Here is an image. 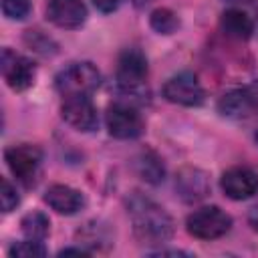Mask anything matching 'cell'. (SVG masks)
<instances>
[{
    "label": "cell",
    "mask_w": 258,
    "mask_h": 258,
    "mask_svg": "<svg viewBox=\"0 0 258 258\" xmlns=\"http://www.w3.org/2000/svg\"><path fill=\"white\" fill-rule=\"evenodd\" d=\"M127 214L133 224L135 238L141 244H163L173 236L171 216L139 191H133L127 198Z\"/></svg>",
    "instance_id": "6da1fadb"
},
{
    "label": "cell",
    "mask_w": 258,
    "mask_h": 258,
    "mask_svg": "<svg viewBox=\"0 0 258 258\" xmlns=\"http://www.w3.org/2000/svg\"><path fill=\"white\" fill-rule=\"evenodd\" d=\"M99 85H101V75L97 67L91 62H71L54 79V87L62 97L91 95Z\"/></svg>",
    "instance_id": "7a4b0ae2"
},
{
    "label": "cell",
    "mask_w": 258,
    "mask_h": 258,
    "mask_svg": "<svg viewBox=\"0 0 258 258\" xmlns=\"http://www.w3.org/2000/svg\"><path fill=\"white\" fill-rule=\"evenodd\" d=\"M185 228L194 238L200 240H216L230 232L232 218L220 210L218 206H204L191 212L185 220Z\"/></svg>",
    "instance_id": "3957f363"
},
{
    "label": "cell",
    "mask_w": 258,
    "mask_h": 258,
    "mask_svg": "<svg viewBox=\"0 0 258 258\" xmlns=\"http://www.w3.org/2000/svg\"><path fill=\"white\" fill-rule=\"evenodd\" d=\"M107 129L117 139H137L145 125L139 111L131 103H113L105 115Z\"/></svg>",
    "instance_id": "277c9868"
},
{
    "label": "cell",
    "mask_w": 258,
    "mask_h": 258,
    "mask_svg": "<svg viewBox=\"0 0 258 258\" xmlns=\"http://www.w3.org/2000/svg\"><path fill=\"white\" fill-rule=\"evenodd\" d=\"M4 159L8 169L12 171V175L16 179H20L22 183L30 185L38 173L40 161H42V151L36 145H12L4 151Z\"/></svg>",
    "instance_id": "5b68a950"
},
{
    "label": "cell",
    "mask_w": 258,
    "mask_h": 258,
    "mask_svg": "<svg viewBox=\"0 0 258 258\" xmlns=\"http://www.w3.org/2000/svg\"><path fill=\"white\" fill-rule=\"evenodd\" d=\"M147 77V58L139 48H125L117 58V81L127 93H135Z\"/></svg>",
    "instance_id": "8992f818"
},
{
    "label": "cell",
    "mask_w": 258,
    "mask_h": 258,
    "mask_svg": "<svg viewBox=\"0 0 258 258\" xmlns=\"http://www.w3.org/2000/svg\"><path fill=\"white\" fill-rule=\"evenodd\" d=\"M62 119L77 131H95L99 125L97 109L89 95H69L60 105Z\"/></svg>",
    "instance_id": "52a82bcc"
},
{
    "label": "cell",
    "mask_w": 258,
    "mask_h": 258,
    "mask_svg": "<svg viewBox=\"0 0 258 258\" xmlns=\"http://www.w3.org/2000/svg\"><path fill=\"white\" fill-rule=\"evenodd\" d=\"M0 67H2L4 81L12 91H26L28 87H32L36 69L32 60H28L26 56L16 54L10 48H4L0 56Z\"/></svg>",
    "instance_id": "ba28073f"
},
{
    "label": "cell",
    "mask_w": 258,
    "mask_h": 258,
    "mask_svg": "<svg viewBox=\"0 0 258 258\" xmlns=\"http://www.w3.org/2000/svg\"><path fill=\"white\" fill-rule=\"evenodd\" d=\"M163 97L169 103H175V105L198 107V105L204 103L206 93H204L200 81L196 79V75H191V73H179V75L171 77L163 85Z\"/></svg>",
    "instance_id": "9c48e42d"
},
{
    "label": "cell",
    "mask_w": 258,
    "mask_h": 258,
    "mask_svg": "<svg viewBox=\"0 0 258 258\" xmlns=\"http://www.w3.org/2000/svg\"><path fill=\"white\" fill-rule=\"evenodd\" d=\"M218 109L224 117L230 119H246L250 115H258V81L222 95Z\"/></svg>",
    "instance_id": "30bf717a"
},
{
    "label": "cell",
    "mask_w": 258,
    "mask_h": 258,
    "mask_svg": "<svg viewBox=\"0 0 258 258\" xmlns=\"http://www.w3.org/2000/svg\"><path fill=\"white\" fill-rule=\"evenodd\" d=\"M220 185L230 200H248L254 194H258V173L250 167L236 165L222 173Z\"/></svg>",
    "instance_id": "8fae6325"
},
{
    "label": "cell",
    "mask_w": 258,
    "mask_h": 258,
    "mask_svg": "<svg viewBox=\"0 0 258 258\" xmlns=\"http://www.w3.org/2000/svg\"><path fill=\"white\" fill-rule=\"evenodd\" d=\"M46 18L58 28H79L87 20V6L83 0H48Z\"/></svg>",
    "instance_id": "7c38bea8"
},
{
    "label": "cell",
    "mask_w": 258,
    "mask_h": 258,
    "mask_svg": "<svg viewBox=\"0 0 258 258\" xmlns=\"http://www.w3.org/2000/svg\"><path fill=\"white\" fill-rule=\"evenodd\" d=\"M210 177L198 167H181L175 173V191L183 202H200L210 194Z\"/></svg>",
    "instance_id": "4fadbf2b"
},
{
    "label": "cell",
    "mask_w": 258,
    "mask_h": 258,
    "mask_svg": "<svg viewBox=\"0 0 258 258\" xmlns=\"http://www.w3.org/2000/svg\"><path fill=\"white\" fill-rule=\"evenodd\" d=\"M44 202L58 214L64 216H73L79 210H83L85 206V196L71 187V185H62V183H54L44 191Z\"/></svg>",
    "instance_id": "5bb4252c"
},
{
    "label": "cell",
    "mask_w": 258,
    "mask_h": 258,
    "mask_svg": "<svg viewBox=\"0 0 258 258\" xmlns=\"http://www.w3.org/2000/svg\"><path fill=\"white\" fill-rule=\"evenodd\" d=\"M220 26H222V30L228 36L238 38V40H246L254 32L252 18L244 10H240V8H228V10H224V14L220 18Z\"/></svg>",
    "instance_id": "9a60e30c"
},
{
    "label": "cell",
    "mask_w": 258,
    "mask_h": 258,
    "mask_svg": "<svg viewBox=\"0 0 258 258\" xmlns=\"http://www.w3.org/2000/svg\"><path fill=\"white\" fill-rule=\"evenodd\" d=\"M135 169L139 173L141 179H145L147 183H161L163 181V175H165V169H163V163L161 159L153 153V151H141L137 157H135Z\"/></svg>",
    "instance_id": "2e32d148"
},
{
    "label": "cell",
    "mask_w": 258,
    "mask_h": 258,
    "mask_svg": "<svg viewBox=\"0 0 258 258\" xmlns=\"http://www.w3.org/2000/svg\"><path fill=\"white\" fill-rule=\"evenodd\" d=\"M20 228H22V234L26 238H30V240H44L48 236L50 222H48V218L42 212H30V214H26L22 218Z\"/></svg>",
    "instance_id": "e0dca14e"
},
{
    "label": "cell",
    "mask_w": 258,
    "mask_h": 258,
    "mask_svg": "<svg viewBox=\"0 0 258 258\" xmlns=\"http://www.w3.org/2000/svg\"><path fill=\"white\" fill-rule=\"evenodd\" d=\"M149 24L155 32L159 34H173L177 28H179V18L173 10L169 8H157L151 12L149 16Z\"/></svg>",
    "instance_id": "ac0fdd59"
},
{
    "label": "cell",
    "mask_w": 258,
    "mask_h": 258,
    "mask_svg": "<svg viewBox=\"0 0 258 258\" xmlns=\"http://www.w3.org/2000/svg\"><path fill=\"white\" fill-rule=\"evenodd\" d=\"M8 254L10 256H22V258H36V256H44L46 254V248L42 246V240H30V238H26L24 242L14 244L8 250Z\"/></svg>",
    "instance_id": "d6986e66"
},
{
    "label": "cell",
    "mask_w": 258,
    "mask_h": 258,
    "mask_svg": "<svg viewBox=\"0 0 258 258\" xmlns=\"http://www.w3.org/2000/svg\"><path fill=\"white\" fill-rule=\"evenodd\" d=\"M2 12L10 20H24L30 14V0H2Z\"/></svg>",
    "instance_id": "ffe728a7"
},
{
    "label": "cell",
    "mask_w": 258,
    "mask_h": 258,
    "mask_svg": "<svg viewBox=\"0 0 258 258\" xmlns=\"http://www.w3.org/2000/svg\"><path fill=\"white\" fill-rule=\"evenodd\" d=\"M0 198H2V212H4V214L12 212V210L18 206V202H20L16 187H14L6 177H2V191H0Z\"/></svg>",
    "instance_id": "44dd1931"
},
{
    "label": "cell",
    "mask_w": 258,
    "mask_h": 258,
    "mask_svg": "<svg viewBox=\"0 0 258 258\" xmlns=\"http://www.w3.org/2000/svg\"><path fill=\"white\" fill-rule=\"evenodd\" d=\"M24 38H26V42H28L34 50H38V52H42V54H52V52H54V44L50 42V38L42 36L38 30H28Z\"/></svg>",
    "instance_id": "7402d4cb"
},
{
    "label": "cell",
    "mask_w": 258,
    "mask_h": 258,
    "mask_svg": "<svg viewBox=\"0 0 258 258\" xmlns=\"http://www.w3.org/2000/svg\"><path fill=\"white\" fill-rule=\"evenodd\" d=\"M121 2H123V0H93L95 8H97L99 12H103V14H109V12L117 10Z\"/></svg>",
    "instance_id": "603a6c76"
},
{
    "label": "cell",
    "mask_w": 258,
    "mask_h": 258,
    "mask_svg": "<svg viewBox=\"0 0 258 258\" xmlns=\"http://www.w3.org/2000/svg\"><path fill=\"white\" fill-rule=\"evenodd\" d=\"M151 254H155V256H187V252H183V250H155V252H151Z\"/></svg>",
    "instance_id": "cb8c5ba5"
},
{
    "label": "cell",
    "mask_w": 258,
    "mask_h": 258,
    "mask_svg": "<svg viewBox=\"0 0 258 258\" xmlns=\"http://www.w3.org/2000/svg\"><path fill=\"white\" fill-rule=\"evenodd\" d=\"M58 254H60V256H69V254H79V256H85V254H87V250H83V248H64V250H60Z\"/></svg>",
    "instance_id": "d4e9b609"
},
{
    "label": "cell",
    "mask_w": 258,
    "mask_h": 258,
    "mask_svg": "<svg viewBox=\"0 0 258 258\" xmlns=\"http://www.w3.org/2000/svg\"><path fill=\"white\" fill-rule=\"evenodd\" d=\"M248 220H250L252 228H254V230L258 232V210H252V212H250V218H248Z\"/></svg>",
    "instance_id": "484cf974"
},
{
    "label": "cell",
    "mask_w": 258,
    "mask_h": 258,
    "mask_svg": "<svg viewBox=\"0 0 258 258\" xmlns=\"http://www.w3.org/2000/svg\"><path fill=\"white\" fill-rule=\"evenodd\" d=\"M256 141H258V133H256Z\"/></svg>",
    "instance_id": "4316f807"
}]
</instances>
